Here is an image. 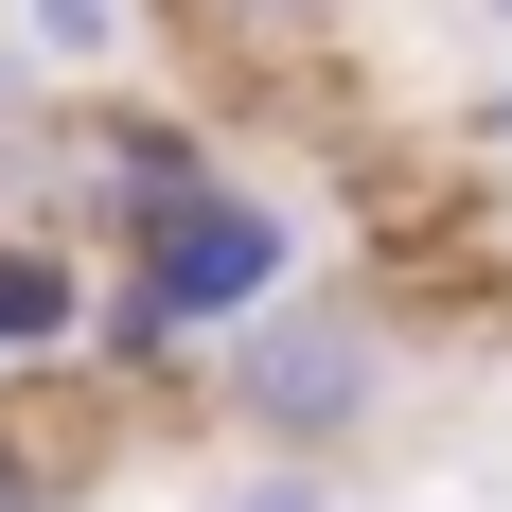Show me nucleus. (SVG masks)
<instances>
[{
    "mask_svg": "<svg viewBox=\"0 0 512 512\" xmlns=\"http://www.w3.org/2000/svg\"><path fill=\"white\" fill-rule=\"evenodd\" d=\"M106 283L195 354V336H230V318H265L283 283H301V212L265 195V177H195L177 212H142V230H124V265H106Z\"/></svg>",
    "mask_w": 512,
    "mask_h": 512,
    "instance_id": "nucleus-2",
    "label": "nucleus"
},
{
    "mask_svg": "<svg viewBox=\"0 0 512 512\" xmlns=\"http://www.w3.org/2000/svg\"><path fill=\"white\" fill-rule=\"evenodd\" d=\"M212 512H354V495H336V460H248Z\"/></svg>",
    "mask_w": 512,
    "mask_h": 512,
    "instance_id": "nucleus-6",
    "label": "nucleus"
},
{
    "mask_svg": "<svg viewBox=\"0 0 512 512\" xmlns=\"http://www.w3.org/2000/svg\"><path fill=\"white\" fill-rule=\"evenodd\" d=\"M495 142H512V89H495Z\"/></svg>",
    "mask_w": 512,
    "mask_h": 512,
    "instance_id": "nucleus-10",
    "label": "nucleus"
},
{
    "mask_svg": "<svg viewBox=\"0 0 512 512\" xmlns=\"http://www.w3.org/2000/svg\"><path fill=\"white\" fill-rule=\"evenodd\" d=\"M195 177H230V159L177 124V106H106L89 124V195H106V230H142V212H177Z\"/></svg>",
    "mask_w": 512,
    "mask_h": 512,
    "instance_id": "nucleus-3",
    "label": "nucleus"
},
{
    "mask_svg": "<svg viewBox=\"0 0 512 512\" xmlns=\"http://www.w3.org/2000/svg\"><path fill=\"white\" fill-rule=\"evenodd\" d=\"M0 512H53V460H36V442H0Z\"/></svg>",
    "mask_w": 512,
    "mask_h": 512,
    "instance_id": "nucleus-7",
    "label": "nucleus"
},
{
    "mask_svg": "<svg viewBox=\"0 0 512 512\" xmlns=\"http://www.w3.org/2000/svg\"><path fill=\"white\" fill-rule=\"evenodd\" d=\"M36 354H89V265L53 230H0V371H36Z\"/></svg>",
    "mask_w": 512,
    "mask_h": 512,
    "instance_id": "nucleus-4",
    "label": "nucleus"
},
{
    "mask_svg": "<svg viewBox=\"0 0 512 512\" xmlns=\"http://www.w3.org/2000/svg\"><path fill=\"white\" fill-rule=\"evenodd\" d=\"M230 18H336V0H230Z\"/></svg>",
    "mask_w": 512,
    "mask_h": 512,
    "instance_id": "nucleus-8",
    "label": "nucleus"
},
{
    "mask_svg": "<svg viewBox=\"0 0 512 512\" xmlns=\"http://www.w3.org/2000/svg\"><path fill=\"white\" fill-rule=\"evenodd\" d=\"M142 18H159V0H18V36H36L53 71H106V53H142Z\"/></svg>",
    "mask_w": 512,
    "mask_h": 512,
    "instance_id": "nucleus-5",
    "label": "nucleus"
},
{
    "mask_svg": "<svg viewBox=\"0 0 512 512\" xmlns=\"http://www.w3.org/2000/svg\"><path fill=\"white\" fill-rule=\"evenodd\" d=\"M230 424H248L265 460H336L389 424V318L371 301H318L283 283L265 318H230Z\"/></svg>",
    "mask_w": 512,
    "mask_h": 512,
    "instance_id": "nucleus-1",
    "label": "nucleus"
},
{
    "mask_svg": "<svg viewBox=\"0 0 512 512\" xmlns=\"http://www.w3.org/2000/svg\"><path fill=\"white\" fill-rule=\"evenodd\" d=\"M477 18H495V36H512V0H477Z\"/></svg>",
    "mask_w": 512,
    "mask_h": 512,
    "instance_id": "nucleus-9",
    "label": "nucleus"
}]
</instances>
